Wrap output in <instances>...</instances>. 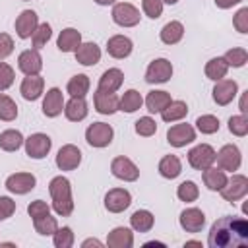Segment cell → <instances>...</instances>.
Listing matches in <instances>:
<instances>
[{
    "mask_svg": "<svg viewBox=\"0 0 248 248\" xmlns=\"http://www.w3.org/2000/svg\"><path fill=\"white\" fill-rule=\"evenodd\" d=\"M248 244V223L242 217L225 215L217 219L207 236L209 248H242Z\"/></svg>",
    "mask_w": 248,
    "mask_h": 248,
    "instance_id": "obj_1",
    "label": "cell"
},
{
    "mask_svg": "<svg viewBox=\"0 0 248 248\" xmlns=\"http://www.w3.org/2000/svg\"><path fill=\"white\" fill-rule=\"evenodd\" d=\"M48 192L52 198V209L60 217H68L74 211V200H72V186L66 176H54L48 184Z\"/></svg>",
    "mask_w": 248,
    "mask_h": 248,
    "instance_id": "obj_2",
    "label": "cell"
},
{
    "mask_svg": "<svg viewBox=\"0 0 248 248\" xmlns=\"http://www.w3.org/2000/svg\"><path fill=\"white\" fill-rule=\"evenodd\" d=\"M114 138V130L107 122H93L85 130V140L91 147H107Z\"/></svg>",
    "mask_w": 248,
    "mask_h": 248,
    "instance_id": "obj_3",
    "label": "cell"
},
{
    "mask_svg": "<svg viewBox=\"0 0 248 248\" xmlns=\"http://www.w3.org/2000/svg\"><path fill=\"white\" fill-rule=\"evenodd\" d=\"M219 192H221V196H223L225 202L234 203V202L242 200L248 194V178L244 174H232L231 178H227L225 186Z\"/></svg>",
    "mask_w": 248,
    "mask_h": 248,
    "instance_id": "obj_4",
    "label": "cell"
},
{
    "mask_svg": "<svg viewBox=\"0 0 248 248\" xmlns=\"http://www.w3.org/2000/svg\"><path fill=\"white\" fill-rule=\"evenodd\" d=\"M188 163L196 170H203L215 163V149L209 143H200L188 151Z\"/></svg>",
    "mask_w": 248,
    "mask_h": 248,
    "instance_id": "obj_5",
    "label": "cell"
},
{
    "mask_svg": "<svg viewBox=\"0 0 248 248\" xmlns=\"http://www.w3.org/2000/svg\"><path fill=\"white\" fill-rule=\"evenodd\" d=\"M140 10L128 2L114 4L112 8V21L120 27H136L140 23Z\"/></svg>",
    "mask_w": 248,
    "mask_h": 248,
    "instance_id": "obj_6",
    "label": "cell"
},
{
    "mask_svg": "<svg viewBox=\"0 0 248 248\" xmlns=\"http://www.w3.org/2000/svg\"><path fill=\"white\" fill-rule=\"evenodd\" d=\"M23 143H25V153L31 159H43V157H46L48 151H50V147H52V140L46 134H41V132L31 134Z\"/></svg>",
    "mask_w": 248,
    "mask_h": 248,
    "instance_id": "obj_7",
    "label": "cell"
},
{
    "mask_svg": "<svg viewBox=\"0 0 248 248\" xmlns=\"http://www.w3.org/2000/svg\"><path fill=\"white\" fill-rule=\"evenodd\" d=\"M215 161H217V167L223 169V170H238L240 163H242V155H240V149L232 143H227L219 149V153H215Z\"/></svg>",
    "mask_w": 248,
    "mask_h": 248,
    "instance_id": "obj_8",
    "label": "cell"
},
{
    "mask_svg": "<svg viewBox=\"0 0 248 248\" xmlns=\"http://www.w3.org/2000/svg\"><path fill=\"white\" fill-rule=\"evenodd\" d=\"M110 172H112L116 178L124 180V182H134V180L140 178V169L136 167V163H134L132 159H128V157H124V155L112 159V163H110Z\"/></svg>",
    "mask_w": 248,
    "mask_h": 248,
    "instance_id": "obj_9",
    "label": "cell"
},
{
    "mask_svg": "<svg viewBox=\"0 0 248 248\" xmlns=\"http://www.w3.org/2000/svg\"><path fill=\"white\" fill-rule=\"evenodd\" d=\"M172 76V64L167 58L153 60L145 70V81L147 83H167Z\"/></svg>",
    "mask_w": 248,
    "mask_h": 248,
    "instance_id": "obj_10",
    "label": "cell"
},
{
    "mask_svg": "<svg viewBox=\"0 0 248 248\" xmlns=\"http://www.w3.org/2000/svg\"><path fill=\"white\" fill-rule=\"evenodd\" d=\"M196 140V130L182 122V124H174L167 130V141L172 145V147H184L188 143H192Z\"/></svg>",
    "mask_w": 248,
    "mask_h": 248,
    "instance_id": "obj_11",
    "label": "cell"
},
{
    "mask_svg": "<svg viewBox=\"0 0 248 248\" xmlns=\"http://www.w3.org/2000/svg\"><path fill=\"white\" fill-rule=\"evenodd\" d=\"M81 163V151L72 145V143H66L58 149V155H56V167L60 170H74L78 169Z\"/></svg>",
    "mask_w": 248,
    "mask_h": 248,
    "instance_id": "obj_12",
    "label": "cell"
},
{
    "mask_svg": "<svg viewBox=\"0 0 248 248\" xmlns=\"http://www.w3.org/2000/svg\"><path fill=\"white\" fill-rule=\"evenodd\" d=\"M132 203V196L128 190L124 188H112L107 192L105 196V207L110 211V213H120L124 209H128Z\"/></svg>",
    "mask_w": 248,
    "mask_h": 248,
    "instance_id": "obj_13",
    "label": "cell"
},
{
    "mask_svg": "<svg viewBox=\"0 0 248 248\" xmlns=\"http://www.w3.org/2000/svg\"><path fill=\"white\" fill-rule=\"evenodd\" d=\"M17 68H19L25 76H37V74L43 70V58H41L39 50H37V48L23 50V52L17 56Z\"/></svg>",
    "mask_w": 248,
    "mask_h": 248,
    "instance_id": "obj_14",
    "label": "cell"
},
{
    "mask_svg": "<svg viewBox=\"0 0 248 248\" xmlns=\"http://www.w3.org/2000/svg\"><path fill=\"white\" fill-rule=\"evenodd\" d=\"M35 184H37V178L31 172H16L6 178V188L12 194H27L35 188Z\"/></svg>",
    "mask_w": 248,
    "mask_h": 248,
    "instance_id": "obj_15",
    "label": "cell"
},
{
    "mask_svg": "<svg viewBox=\"0 0 248 248\" xmlns=\"http://www.w3.org/2000/svg\"><path fill=\"white\" fill-rule=\"evenodd\" d=\"M178 223L186 232H200L203 229V225H205V215L198 207H188V209H184L180 213Z\"/></svg>",
    "mask_w": 248,
    "mask_h": 248,
    "instance_id": "obj_16",
    "label": "cell"
},
{
    "mask_svg": "<svg viewBox=\"0 0 248 248\" xmlns=\"http://www.w3.org/2000/svg\"><path fill=\"white\" fill-rule=\"evenodd\" d=\"M236 93H238V85L234 79H219L213 87V101L219 107H225V105L232 103Z\"/></svg>",
    "mask_w": 248,
    "mask_h": 248,
    "instance_id": "obj_17",
    "label": "cell"
},
{
    "mask_svg": "<svg viewBox=\"0 0 248 248\" xmlns=\"http://www.w3.org/2000/svg\"><path fill=\"white\" fill-rule=\"evenodd\" d=\"M62 110H64V95L58 87H50L43 99V114L48 118H54Z\"/></svg>",
    "mask_w": 248,
    "mask_h": 248,
    "instance_id": "obj_18",
    "label": "cell"
},
{
    "mask_svg": "<svg viewBox=\"0 0 248 248\" xmlns=\"http://www.w3.org/2000/svg\"><path fill=\"white\" fill-rule=\"evenodd\" d=\"M93 105H95V110L99 114H114L118 110L120 99L116 93H107V91L97 89L93 95Z\"/></svg>",
    "mask_w": 248,
    "mask_h": 248,
    "instance_id": "obj_19",
    "label": "cell"
},
{
    "mask_svg": "<svg viewBox=\"0 0 248 248\" xmlns=\"http://www.w3.org/2000/svg\"><path fill=\"white\" fill-rule=\"evenodd\" d=\"M39 25V17L33 10H23L16 19V33L19 39H29Z\"/></svg>",
    "mask_w": 248,
    "mask_h": 248,
    "instance_id": "obj_20",
    "label": "cell"
},
{
    "mask_svg": "<svg viewBox=\"0 0 248 248\" xmlns=\"http://www.w3.org/2000/svg\"><path fill=\"white\" fill-rule=\"evenodd\" d=\"M132 48H134L132 41L128 37H124V35H114V37H110L107 41V52L112 58H118V60L130 56L132 54Z\"/></svg>",
    "mask_w": 248,
    "mask_h": 248,
    "instance_id": "obj_21",
    "label": "cell"
},
{
    "mask_svg": "<svg viewBox=\"0 0 248 248\" xmlns=\"http://www.w3.org/2000/svg\"><path fill=\"white\" fill-rule=\"evenodd\" d=\"M43 89H45V79L39 74L37 76L23 78L21 87H19V91H21V95H23L25 101H37L43 95Z\"/></svg>",
    "mask_w": 248,
    "mask_h": 248,
    "instance_id": "obj_22",
    "label": "cell"
},
{
    "mask_svg": "<svg viewBox=\"0 0 248 248\" xmlns=\"http://www.w3.org/2000/svg\"><path fill=\"white\" fill-rule=\"evenodd\" d=\"M81 45V33L74 27H66L60 31L58 39H56V46L62 52H76V48Z\"/></svg>",
    "mask_w": 248,
    "mask_h": 248,
    "instance_id": "obj_23",
    "label": "cell"
},
{
    "mask_svg": "<svg viewBox=\"0 0 248 248\" xmlns=\"http://www.w3.org/2000/svg\"><path fill=\"white\" fill-rule=\"evenodd\" d=\"M76 60L81 66H95L101 60V48L95 43H81L76 48Z\"/></svg>",
    "mask_w": 248,
    "mask_h": 248,
    "instance_id": "obj_24",
    "label": "cell"
},
{
    "mask_svg": "<svg viewBox=\"0 0 248 248\" xmlns=\"http://www.w3.org/2000/svg\"><path fill=\"white\" fill-rule=\"evenodd\" d=\"M122 81H124L122 70H118V68H108V70L103 72V76L99 78V87H97V89L107 91V93H114V91L120 89Z\"/></svg>",
    "mask_w": 248,
    "mask_h": 248,
    "instance_id": "obj_25",
    "label": "cell"
},
{
    "mask_svg": "<svg viewBox=\"0 0 248 248\" xmlns=\"http://www.w3.org/2000/svg\"><path fill=\"white\" fill-rule=\"evenodd\" d=\"M87 112H89V108H87V103L83 97H72L64 105V114L70 122H81L87 116Z\"/></svg>",
    "mask_w": 248,
    "mask_h": 248,
    "instance_id": "obj_26",
    "label": "cell"
},
{
    "mask_svg": "<svg viewBox=\"0 0 248 248\" xmlns=\"http://www.w3.org/2000/svg\"><path fill=\"white\" fill-rule=\"evenodd\" d=\"M203 184L211 190V192H219L223 186H225V182H227V174H225V170L223 169H219V167H207V169H203Z\"/></svg>",
    "mask_w": 248,
    "mask_h": 248,
    "instance_id": "obj_27",
    "label": "cell"
},
{
    "mask_svg": "<svg viewBox=\"0 0 248 248\" xmlns=\"http://www.w3.org/2000/svg\"><path fill=\"white\" fill-rule=\"evenodd\" d=\"M107 244L110 248H130L134 244V234L130 229L126 227H116L108 232V238H107Z\"/></svg>",
    "mask_w": 248,
    "mask_h": 248,
    "instance_id": "obj_28",
    "label": "cell"
},
{
    "mask_svg": "<svg viewBox=\"0 0 248 248\" xmlns=\"http://www.w3.org/2000/svg\"><path fill=\"white\" fill-rule=\"evenodd\" d=\"M180 172H182V163H180V159H178L176 155H165V157L159 161V174H161L163 178L172 180V178H176Z\"/></svg>",
    "mask_w": 248,
    "mask_h": 248,
    "instance_id": "obj_29",
    "label": "cell"
},
{
    "mask_svg": "<svg viewBox=\"0 0 248 248\" xmlns=\"http://www.w3.org/2000/svg\"><path fill=\"white\" fill-rule=\"evenodd\" d=\"M153 223H155V217H153V213L147 211V209H138V211H134L132 217H130V225H132V229L138 231V232H147V231H151V229H153Z\"/></svg>",
    "mask_w": 248,
    "mask_h": 248,
    "instance_id": "obj_30",
    "label": "cell"
},
{
    "mask_svg": "<svg viewBox=\"0 0 248 248\" xmlns=\"http://www.w3.org/2000/svg\"><path fill=\"white\" fill-rule=\"evenodd\" d=\"M159 37L165 45H176L184 37V25L180 21H169V23L163 25Z\"/></svg>",
    "mask_w": 248,
    "mask_h": 248,
    "instance_id": "obj_31",
    "label": "cell"
},
{
    "mask_svg": "<svg viewBox=\"0 0 248 248\" xmlns=\"http://www.w3.org/2000/svg\"><path fill=\"white\" fill-rule=\"evenodd\" d=\"M188 114V105L184 101H170L163 110H161V118L165 122H176L182 120Z\"/></svg>",
    "mask_w": 248,
    "mask_h": 248,
    "instance_id": "obj_32",
    "label": "cell"
},
{
    "mask_svg": "<svg viewBox=\"0 0 248 248\" xmlns=\"http://www.w3.org/2000/svg\"><path fill=\"white\" fill-rule=\"evenodd\" d=\"M141 105H143V97L140 95V91H136V89H128V91H124V95L120 97L118 110H124V112H136L138 108H141Z\"/></svg>",
    "mask_w": 248,
    "mask_h": 248,
    "instance_id": "obj_33",
    "label": "cell"
},
{
    "mask_svg": "<svg viewBox=\"0 0 248 248\" xmlns=\"http://www.w3.org/2000/svg\"><path fill=\"white\" fill-rule=\"evenodd\" d=\"M170 95L167 91H149L145 97V107L149 112H161L169 103H170Z\"/></svg>",
    "mask_w": 248,
    "mask_h": 248,
    "instance_id": "obj_34",
    "label": "cell"
},
{
    "mask_svg": "<svg viewBox=\"0 0 248 248\" xmlns=\"http://www.w3.org/2000/svg\"><path fill=\"white\" fill-rule=\"evenodd\" d=\"M23 136L19 130H4L0 134V149L4 151H17L23 145Z\"/></svg>",
    "mask_w": 248,
    "mask_h": 248,
    "instance_id": "obj_35",
    "label": "cell"
},
{
    "mask_svg": "<svg viewBox=\"0 0 248 248\" xmlns=\"http://www.w3.org/2000/svg\"><path fill=\"white\" fill-rule=\"evenodd\" d=\"M89 85H91L89 83V78L85 74H78V76L70 78L66 89H68V93L72 97H85L89 93Z\"/></svg>",
    "mask_w": 248,
    "mask_h": 248,
    "instance_id": "obj_36",
    "label": "cell"
},
{
    "mask_svg": "<svg viewBox=\"0 0 248 248\" xmlns=\"http://www.w3.org/2000/svg\"><path fill=\"white\" fill-rule=\"evenodd\" d=\"M227 70H229V66H227V62L223 60V58H211L207 64H205V76L209 78V79H213V81H219V79H223L225 76H227Z\"/></svg>",
    "mask_w": 248,
    "mask_h": 248,
    "instance_id": "obj_37",
    "label": "cell"
},
{
    "mask_svg": "<svg viewBox=\"0 0 248 248\" xmlns=\"http://www.w3.org/2000/svg\"><path fill=\"white\" fill-rule=\"evenodd\" d=\"M176 196H178L180 202L190 203V202H196V200H198V196H200V188L196 186V182H192V180H184V182L178 184V188H176Z\"/></svg>",
    "mask_w": 248,
    "mask_h": 248,
    "instance_id": "obj_38",
    "label": "cell"
},
{
    "mask_svg": "<svg viewBox=\"0 0 248 248\" xmlns=\"http://www.w3.org/2000/svg\"><path fill=\"white\" fill-rule=\"evenodd\" d=\"M33 227L39 234L43 236H48V234H54V231L58 229V223H56V217H52L50 213L39 217V219H33Z\"/></svg>",
    "mask_w": 248,
    "mask_h": 248,
    "instance_id": "obj_39",
    "label": "cell"
},
{
    "mask_svg": "<svg viewBox=\"0 0 248 248\" xmlns=\"http://www.w3.org/2000/svg\"><path fill=\"white\" fill-rule=\"evenodd\" d=\"M17 116V105L14 99H10L8 95L0 93V120L4 122H12Z\"/></svg>",
    "mask_w": 248,
    "mask_h": 248,
    "instance_id": "obj_40",
    "label": "cell"
},
{
    "mask_svg": "<svg viewBox=\"0 0 248 248\" xmlns=\"http://www.w3.org/2000/svg\"><path fill=\"white\" fill-rule=\"evenodd\" d=\"M50 37H52V29H50V25H48V23H39V25H37V29H35V31H33V35H31L33 48L41 50V48L50 41Z\"/></svg>",
    "mask_w": 248,
    "mask_h": 248,
    "instance_id": "obj_41",
    "label": "cell"
},
{
    "mask_svg": "<svg viewBox=\"0 0 248 248\" xmlns=\"http://www.w3.org/2000/svg\"><path fill=\"white\" fill-rule=\"evenodd\" d=\"M223 60L227 62V66L242 68V66L248 62V52H246V48H231V50L225 52Z\"/></svg>",
    "mask_w": 248,
    "mask_h": 248,
    "instance_id": "obj_42",
    "label": "cell"
},
{
    "mask_svg": "<svg viewBox=\"0 0 248 248\" xmlns=\"http://www.w3.org/2000/svg\"><path fill=\"white\" fill-rule=\"evenodd\" d=\"M219 126H221L219 124V118L213 116V114H202L196 120V128L202 134H215V132H219Z\"/></svg>",
    "mask_w": 248,
    "mask_h": 248,
    "instance_id": "obj_43",
    "label": "cell"
},
{
    "mask_svg": "<svg viewBox=\"0 0 248 248\" xmlns=\"http://www.w3.org/2000/svg\"><path fill=\"white\" fill-rule=\"evenodd\" d=\"M52 242L56 248H70L74 246V232L70 227H62V229H56L54 234H52Z\"/></svg>",
    "mask_w": 248,
    "mask_h": 248,
    "instance_id": "obj_44",
    "label": "cell"
},
{
    "mask_svg": "<svg viewBox=\"0 0 248 248\" xmlns=\"http://www.w3.org/2000/svg\"><path fill=\"white\" fill-rule=\"evenodd\" d=\"M229 132H231L232 136H238V138L246 136V134H248V118H246V114L231 116V118H229Z\"/></svg>",
    "mask_w": 248,
    "mask_h": 248,
    "instance_id": "obj_45",
    "label": "cell"
},
{
    "mask_svg": "<svg viewBox=\"0 0 248 248\" xmlns=\"http://www.w3.org/2000/svg\"><path fill=\"white\" fill-rule=\"evenodd\" d=\"M157 132V122L151 118V116H141L138 122H136V134L141 136V138H149Z\"/></svg>",
    "mask_w": 248,
    "mask_h": 248,
    "instance_id": "obj_46",
    "label": "cell"
},
{
    "mask_svg": "<svg viewBox=\"0 0 248 248\" xmlns=\"http://www.w3.org/2000/svg\"><path fill=\"white\" fill-rule=\"evenodd\" d=\"M141 10L147 17L157 19L163 14V2L161 0H141Z\"/></svg>",
    "mask_w": 248,
    "mask_h": 248,
    "instance_id": "obj_47",
    "label": "cell"
},
{
    "mask_svg": "<svg viewBox=\"0 0 248 248\" xmlns=\"http://www.w3.org/2000/svg\"><path fill=\"white\" fill-rule=\"evenodd\" d=\"M14 78H16L14 68L6 62H0V91H6L8 87H12Z\"/></svg>",
    "mask_w": 248,
    "mask_h": 248,
    "instance_id": "obj_48",
    "label": "cell"
},
{
    "mask_svg": "<svg viewBox=\"0 0 248 248\" xmlns=\"http://www.w3.org/2000/svg\"><path fill=\"white\" fill-rule=\"evenodd\" d=\"M27 213H29L31 219H39V217L50 213V207H48L46 202H43V200H35V202H31V203L27 205Z\"/></svg>",
    "mask_w": 248,
    "mask_h": 248,
    "instance_id": "obj_49",
    "label": "cell"
},
{
    "mask_svg": "<svg viewBox=\"0 0 248 248\" xmlns=\"http://www.w3.org/2000/svg\"><path fill=\"white\" fill-rule=\"evenodd\" d=\"M232 25L238 33H248V8H240L232 19Z\"/></svg>",
    "mask_w": 248,
    "mask_h": 248,
    "instance_id": "obj_50",
    "label": "cell"
},
{
    "mask_svg": "<svg viewBox=\"0 0 248 248\" xmlns=\"http://www.w3.org/2000/svg\"><path fill=\"white\" fill-rule=\"evenodd\" d=\"M16 211V202L8 196H0V221H6Z\"/></svg>",
    "mask_w": 248,
    "mask_h": 248,
    "instance_id": "obj_51",
    "label": "cell"
},
{
    "mask_svg": "<svg viewBox=\"0 0 248 248\" xmlns=\"http://www.w3.org/2000/svg\"><path fill=\"white\" fill-rule=\"evenodd\" d=\"M14 52V39L8 33H0V60H6Z\"/></svg>",
    "mask_w": 248,
    "mask_h": 248,
    "instance_id": "obj_52",
    "label": "cell"
},
{
    "mask_svg": "<svg viewBox=\"0 0 248 248\" xmlns=\"http://www.w3.org/2000/svg\"><path fill=\"white\" fill-rule=\"evenodd\" d=\"M240 2L242 0H215V6L221 8V10H229V8H232V6L240 4Z\"/></svg>",
    "mask_w": 248,
    "mask_h": 248,
    "instance_id": "obj_53",
    "label": "cell"
},
{
    "mask_svg": "<svg viewBox=\"0 0 248 248\" xmlns=\"http://www.w3.org/2000/svg\"><path fill=\"white\" fill-rule=\"evenodd\" d=\"M83 248H87V246H103L99 240H95V238H87V240H83V244H81Z\"/></svg>",
    "mask_w": 248,
    "mask_h": 248,
    "instance_id": "obj_54",
    "label": "cell"
},
{
    "mask_svg": "<svg viewBox=\"0 0 248 248\" xmlns=\"http://www.w3.org/2000/svg\"><path fill=\"white\" fill-rule=\"evenodd\" d=\"M240 112H242V114L248 112V108H246V91H244L242 97H240Z\"/></svg>",
    "mask_w": 248,
    "mask_h": 248,
    "instance_id": "obj_55",
    "label": "cell"
},
{
    "mask_svg": "<svg viewBox=\"0 0 248 248\" xmlns=\"http://www.w3.org/2000/svg\"><path fill=\"white\" fill-rule=\"evenodd\" d=\"M99 6H110V4H114V0H95Z\"/></svg>",
    "mask_w": 248,
    "mask_h": 248,
    "instance_id": "obj_56",
    "label": "cell"
},
{
    "mask_svg": "<svg viewBox=\"0 0 248 248\" xmlns=\"http://www.w3.org/2000/svg\"><path fill=\"white\" fill-rule=\"evenodd\" d=\"M184 246H200V248H202V242H198V240H190V242H186Z\"/></svg>",
    "mask_w": 248,
    "mask_h": 248,
    "instance_id": "obj_57",
    "label": "cell"
},
{
    "mask_svg": "<svg viewBox=\"0 0 248 248\" xmlns=\"http://www.w3.org/2000/svg\"><path fill=\"white\" fill-rule=\"evenodd\" d=\"M161 2H163V4H170V6H172V4H176L178 0H161Z\"/></svg>",
    "mask_w": 248,
    "mask_h": 248,
    "instance_id": "obj_58",
    "label": "cell"
},
{
    "mask_svg": "<svg viewBox=\"0 0 248 248\" xmlns=\"http://www.w3.org/2000/svg\"><path fill=\"white\" fill-rule=\"evenodd\" d=\"M25 2H27V0H25Z\"/></svg>",
    "mask_w": 248,
    "mask_h": 248,
    "instance_id": "obj_59",
    "label": "cell"
}]
</instances>
